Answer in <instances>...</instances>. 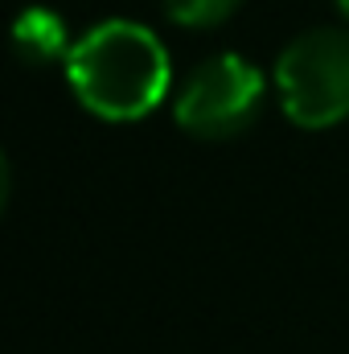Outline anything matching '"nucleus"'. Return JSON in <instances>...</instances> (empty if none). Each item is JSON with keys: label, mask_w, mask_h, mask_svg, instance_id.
<instances>
[{"label": "nucleus", "mask_w": 349, "mask_h": 354, "mask_svg": "<svg viewBox=\"0 0 349 354\" xmlns=\"http://www.w3.org/2000/svg\"><path fill=\"white\" fill-rule=\"evenodd\" d=\"M66 79L90 115L128 124L161 107L173 66L169 50L148 25L103 21L74 41L66 58Z\"/></svg>", "instance_id": "obj_1"}, {"label": "nucleus", "mask_w": 349, "mask_h": 354, "mask_svg": "<svg viewBox=\"0 0 349 354\" xmlns=\"http://www.w3.org/2000/svg\"><path fill=\"white\" fill-rule=\"evenodd\" d=\"M275 91L296 128L349 120V29H308L275 58Z\"/></svg>", "instance_id": "obj_2"}, {"label": "nucleus", "mask_w": 349, "mask_h": 354, "mask_svg": "<svg viewBox=\"0 0 349 354\" xmlns=\"http://www.w3.org/2000/svg\"><path fill=\"white\" fill-rule=\"evenodd\" d=\"M263 107V75L243 54H214L206 58L185 87L177 91L173 115L189 136L201 140H230L255 124Z\"/></svg>", "instance_id": "obj_3"}, {"label": "nucleus", "mask_w": 349, "mask_h": 354, "mask_svg": "<svg viewBox=\"0 0 349 354\" xmlns=\"http://www.w3.org/2000/svg\"><path fill=\"white\" fill-rule=\"evenodd\" d=\"M12 50L25 66H50V62H62L70 58L74 41H70V29L66 21L54 12V8H25L12 25Z\"/></svg>", "instance_id": "obj_4"}, {"label": "nucleus", "mask_w": 349, "mask_h": 354, "mask_svg": "<svg viewBox=\"0 0 349 354\" xmlns=\"http://www.w3.org/2000/svg\"><path fill=\"white\" fill-rule=\"evenodd\" d=\"M239 4L243 0H165V12H169V21L185 25V29H214V25L230 21Z\"/></svg>", "instance_id": "obj_5"}, {"label": "nucleus", "mask_w": 349, "mask_h": 354, "mask_svg": "<svg viewBox=\"0 0 349 354\" xmlns=\"http://www.w3.org/2000/svg\"><path fill=\"white\" fill-rule=\"evenodd\" d=\"M337 8H341V17L349 21V0H337Z\"/></svg>", "instance_id": "obj_6"}]
</instances>
